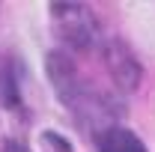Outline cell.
Wrapping results in <instances>:
<instances>
[{
	"instance_id": "obj_1",
	"label": "cell",
	"mask_w": 155,
	"mask_h": 152,
	"mask_svg": "<svg viewBox=\"0 0 155 152\" xmlns=\"http://www.w3.org/2000/svg\"><path fill=\"white\" fill-rule=\"evenodd\" d=\"M51 18L57 24L60 39L66 45H72V48L87 51L98 42V21L84 3H54Z\"/></svg>"
},
{
	"instance_id": "obj_2",
	"label": "cell",
	"mask_w": 155,
	"mask_h": 152,
	"mask_svg": "<svg viewBox=\"0 0 155 152\" xmlns=\"http://www.w3.org/2000/svg\"><path fill=\"white\" fill-rule=\"evenodd\" d=\"M104 60H107V69H110V75L116 78V84H119L122 90H131L137 84V63L131 60V54L125 51V45L114 42V45L104 51Z\"/></svg>"
},
{
	"instance_id": "obj_3",
	"label": "cell",
	"mask_w": 155,
	"mask_h": 152,
	"mask_svg": "<svg viewBox=\"0 0 155 152\" xmlns=\"http://www.w3.org/2000/svg\"><path fill=\"white\" fill-rule=\"evenodd\" d=\"M98 152H146V146L140 143V137L128 128H104L98 134Z\"/></svg>"
},
{
	"instance_id": "obj_4",
	"label": "cell",
	"mask_w": 155,
	"mask_h": 152,
	"mask_svg": "<svg viewBox=\"0 0 155 152\" xmlns=\"http://www.w3.org/2000/svg\"><path fill=\"white\" fill-rule=\"evenodd\" d=\"M3 152H30V149H27L24 140H6L3 143Z\"/></svg>"
}]
</instances>
